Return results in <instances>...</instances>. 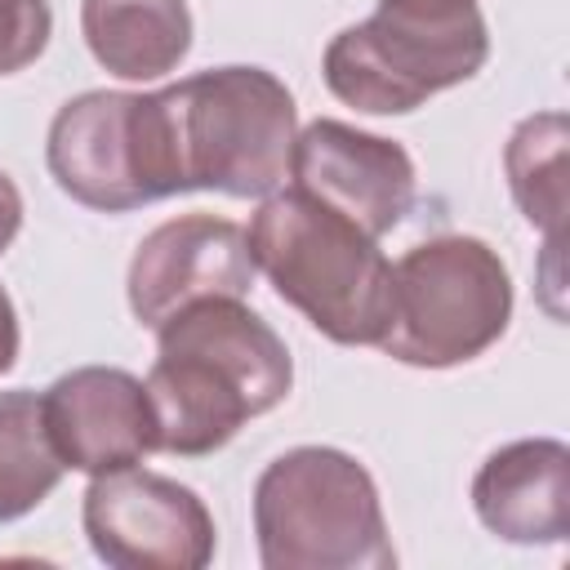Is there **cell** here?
<instances>
[{
    "instance_id": "obj_1",
    "label": "cell",
    "mask_w": 570,
    "mask_h": 570,
    "mask_svg": "<svg viewBox=\"0 0 570 570\" xmlns=\"http://www.w3.org/2000/svg\"><path fill=\"white\" fill-rule=\"evenodd\" d=\"M294 387L285 338L245 298H205L156 330L147 396L156 450L205 459Z\"/></svg>"
},
{
    "instance_id": "obj_2",
    "label": "cell",
    "mask_w": 570,
    "mask_h": 570,
    "mask_svg": "<svg viewBox=\"0 0 570 570\" xmlns=\"http://www.w3.org/2000/svg\"><path fill=\"white\" fill-rule=\"evenodd\" d=\"M254 267L281 303L338 347H379L392 316V263L379 240L303 191H272L249 227Z\"/></svg>"
},
{
    "instance_id": "obj_3",
    "label": "cell",
    "mask_w": 570,
    "mask_h": 570,
    "mask_svg": "<svg viewBox=\"0 0 570 570\" xmlns=\"http://www.w3.org/2000/svg\"><path fill=\"white\" fill-rule=\"evenodd\" d=\"M156 94L178 196L223 191L249 200L281 191L298 134V107L281 76L267 67L227 62Z\"/></svg>"
},
{
    "instance_id": "obj_4",
    "label": "cell",
    "mask_w": 570,
    "mask_h": 570,
    "mask_svg": "<svg viewBox=\"0 0 570 570\" xmlns=\"http://www.w3.org/2000/svg\"><path fill=\"white\" fill-rule=\"evenodd\" d=\"M263 570H392L396 548L370 468L334 445H294L254 481Z\"/></svg>"
},
{
    "instance_id": "obj_5",
    "label": "cell",
    "mask_w": 570,
    "mask_h": 570,
    "mask_svg": "<svg viewBox=\"0 0 570 570\" xmlns=\"http://www.w3.org/2000/svg\"><path fill=\"white\" fill-rule=\"evenodd\" d=\"M490 58L476 0H379L343 27L321 58L325 89L365 116H405L472 80Z\"/></svg>"
},
{
    "instance_id": "obj_6",
    "label": "cell",
    "mask_w": 570,
    "mask_h": 570,
    "mask_svg": "<svg viewBox=\"0 0 570 570\" xmlns=\"http://www.w3.org/2000/svg\"><path fill=\"white\" fill-rule=\"evenodd\" d=\"M512 321V276L481 236L445 232L392 263V316L379 347L414 370H454L490 352Z\"/></svg>"
},
{
    "instance_id": "obj_7",
    "label": "cell",
    "mask_w": 570,
    "mask_h": 570,
    "mask_svg": "<svg viewBox=\"0 0 570 570\" xmlns=\"http://www.w3.org/2000/svg\"><path fill=\"white\" fill-rule=\"evenodd\" d=\"M45 160L53 183L76 205L98 214H129L138 205L178 196L156 89H89L67 98L49 120Z\"/></svg>"
},
{
    "instance_id": "obj_8",
    "label": "cell",
    "mask_w": 570,
    "mask_h": 570,
    "mask_svg": "<svg viewBox=\"0 0 570 570\" xmlns=\"http://www.w3.org/2000/svg\"><path fill=\"white\" fill-rule=\"evenodd\" d=\"M80 525L94 557L111 570H205L218 548L205 499L138 463L89 481Z\"/></svg>"
},
{
    "instance_id": "obj_9",
    "label": "cell",
    "mask_w": 570,
    "mask_h": 570,
    "mask_svg": "<svg viewBox=\"0 0 570 570\" xmlns=\"http://www.w3.org/2000/svg\"><path fill=\"white\" fill-rule=\"evenodd\" d=\"M254 276L258 267L240 223L214 214H178L138 240L125 294L134 321L160 330L191 303L245 298L254 289Z\"/></svg>"
},
{
    "instance_id": "obj_10",
    "label": "cell",
    "mask_w": 570,
    "mask_h": 570,
    "mask_svg": "<svg viewBox=\"0 0 570 570\" xmlns=\"http://www.w3.org/2000/svg\"><path fill=\"white\" fill-rule=\"evenodd\" d=\"M294 191L330 205L365 236H387L414 205L419 174L396 138L365 134L347 120H312L294 134L289 151Z\"/></svg>"
},
{
    "instance_id": "obj_11",
    "label": "cell",
    "mask_w": 570,
    "mask_h": 570,
    "mask_svg": "<svg viewBox=\"0 0 570 570\" xmlns=\"http://www.w3.org/2000/svg\"><path fill=\"white\" fill-rule=\"evenodd\" d=\"M49 445L71 472L134 468L156 450V414L147 383L116 365H80L40 392Z\"/></svg>"
},
{
    "instance_id": "obj_12",
    "label": "cell",
    "mask_w": 570,
    "mask_h": 570,
    "mask_svg": "<svg viewBox=\"0 0 570 570\" xmlns=\"http://www.w3.org/2000/svg\"><path fill=\"white\" fill-rule=\"evenodd\" d=\"M476 521L521 548H552L570 534V445L521 436L499 445L472 476Z\"/></svg>"
},
{
    "instance_id": "obj_13",
    "label": "cell",
    "mask_w": 570,
    "mask_h": 570,
    "mask_svg": "<svg viewBox=\"0 0 570 570\" xmlns=\"http://www.w3.org/2000/svg\"><path fill=\"white\" fill-rule=\"evenodd\" d=\"M80 36L102 71L160 80L191 49V9L187 0H80Z\"/></svg>"
},
{
    "instance_id": "obj_14",
    "label": "cell",
    "mask_w": 570,
    "mask_h": 570,
    "mask_svg": "<svg viewBox=\"0 0 570 570\" xmlns=\"http://www.w3.org/2000/svg\"><path fill=\"white\" fill-rule=\"evenodd\" d=\"M566 142H570L566 116L534 111L508 134L503 147V174L512 200L525 214V223L548 236V245L561 240V223H566Z\"/></svg>"
},
{
    "instance_id": "obj_15",
    "label": "cell",
    "mask_w": 570,
    "mask_h": 570,
    "mask_svg": "<svg viewBox=\"0 0 570 570\" xmlns=\"http://www.w3.org/2000/svg\"><path fill=\"white\" fill-rule=\"evenodd\" d=\"M62 463L49 445L40 396L27 387L0 392V525L36 512L62 481Z\"/></svg>"
},
{
    "instance_id": "obj_16",
    "label": "cell",
    "mask_w": 570,
    "mask_h": 570,
    "mask_svg": "<svg viewBox=\"0 0 570 570\" xmlns=\"http://www.w3.org/2000/svg\"><path fill=\"white\" fill-rule=\"evenodd\" d=\"M53 36L49 0H0V76L31 67Z\"/></svg>"
},
{
    "instance_id": "obj_17",
    "label": "cell",
    "mask_w": 570,
    "mask_h": 570,
    "mask_svg": "<svg viewBox=\"0 0 570 570\" xmlns=\"http://www.w3.org/2000/svg\"><path fill=\"white\" fill-rule=\"evenodd\" d=\"M18 232H22V191H18V183L0 169V258H4V249L13 245Z\"/></svg>"
},
{
    "instance_id": "obj_18",
    "label": "cell",
    "mask_w": 570,
    "mask_h": 570,
    "mask_svg": "<svg viewBox=\"0 0 570 570\" xmlns=\"http://www.w3.org/2000/svg\"><path fill=\"white\" fill-rule=\"evenodd\" d=\"M18 347H22V330H18V307L9 298V289L0 285V374H9L18 365Z\"/></svg>"
}]
</instances>
